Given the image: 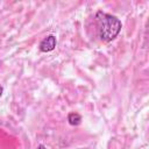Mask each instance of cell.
<instances>
[{
	"label": "cell",
	"mask_w": 149,
	"mask_h": 149,
	"mask_svg": "<svg viewBox=\"0 0 149 149\" xmlns=\"http://www.w3.org/2000/svg\"><path fill=\"white\" fill-rule=\"evenodd\" d=\"M95 20L98 23V34L102 41L111 42L119 35L121 22L116 16L99 10L95 14Z\"/></svg>",
	"instance_id": "cell-1"
},
{
	"label": "cell",
	"mask_w": 149,
	"mask_h": 149,
	"mask_svg": "<svg viewBox=\"0 0 149 149\" xmlns=\"http://www.w3.org/2000/svg\"><path fill=\"white\" fill-rule=\"evenodd\" d=\"M56 43H57L56 37H55L54 35H48V36H45V37L41 41L38 48H40V50H41L42 52H49V51H51V50L55 49Z\"/></svg>",
	"instance_id": "cell-2"
},
{
	"label": "cell",
	"mask_w": 149,
	"mask_h": 149,
	"mask_svg": "<svg viewBox=\"0 0 149 149\" xmlns=\"http://www.w3.org/2000/svg\"><path fill=\"white\" fill-rule=\"evenodd\" d=\"M68 121L71 126H78L81 121V116L78 113H70L68 115Z\"/></svg>",
	"instance_id": "cell-3"
},
{
	"label": "cell",
	"mask_w": 149,
	"mask_h": 149,
	"mask_svg": "<svg viewBox=\"0 0 149 149\" xmlns=\"http://www.w3.org/2000/svg\"><path fill=\"white\" fill-rule=\"evenodd\" d=\"M38 149H45V147H44L43 144H40V146H38Z\"/></svg>",
	"instance_id": "cell-4"
},
{
	"label": "cell",
	"mask_w": 149,
	"mask_h": 149,
	"mask_svg": "<svg viewBox=\"0 0 149 149\" xmlns=\"http://www.w3.org/2000/svg\"><path fill=\"white\" fill-rule=\"evenodd\" d=\"M2 92H3V88H2V86H0V97L2 95Z\"/></svg>",
	"instance_id": "cell-5"
},
{
	"label": "cell",
	"mask_w": 149,
	"mask_h": 149,
	"mask_svg": "<svg viewBox=\"0 0 149 149\" xmlns=\"http://www.w3.org/2000/svg\"><path fill=\"white\" fill-rule=\"evenodd\" d=\"M80 149H87V148H80Z\"/></svg>",
	"instance_id": "cell-6"
}]
</instances>
